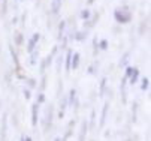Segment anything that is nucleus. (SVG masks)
<instances>
[{
    "mask_svg": "<svg viewBox=\"0 0 151 141\" xmlns=\"http://www.w3.org/2000/svg\"><path fill=\"white\" fill-rule=\"evenodd\" d=\"M54 141H60V138H55V140H54Z\"/></svg>",
    "mask_w": 151,
    "mask_h": 141,
    "instance_id": "e433bc0d",
    "label": "nucleus"
},
{
    "mask_svg": "<svg viewBox=\"0 0 151 141\" xmlns=\"http://www.w3.org/2000/svg\"><path fill=\"white\" fill-rule=\"evenodd\" d=\"M17 23H18V18L14 17V18H12V24H17Z\"/></svg>",
    "mask_w": 151,
    "mask_h": 141,
    "instance_id": "72a5a7b5",
    "label": "nucleus"
},
{
    "mask_svg": "<svg viewBox=\"0 0 151 141\" xmlns=\"http://www.w3.org/2000/svg\"><path fill=\"white\" fill-rule=\"evenodd\" d=\"M94 120H96V111H93V113H91V119H90V125H88V126H90V129H91V128L94 126Z\"/></svg>",
    "mask_w": 151,
    "mask_h": 141,
    "instance_id": "cd10ccee",
    "label": "nucleus"
},
{
    "mask_svg": "<svg viewBox=\"0 0 151 141\" xmlns=\"http://www.w3.org/2000/svg\"><path fill=\"white\" fill-rule=\"evenodd\" d=\"M61 3H63V0H52V2H51V12H52V15H58V12L61 9Z\"/></svg>",
    "mask_w": 151,
    "mask_h": 141,
    "instance_id": "423d86ee",
    "label": "nucleus"
},
{
    "mask_svg": "<svg viewBox=\"0 0 151 141\" xmlns=\"http://www.w3.org/2000/svg\"><path fill=\"white\" fill-rule=\"evenodd\" d=\"M63 116H64V111L60 110V113H58V119H63Z\"/></svg>",
    "mask_w": 151,
    "mask_h": 141,
    "instance_id": "473e14b6",
    "label": "nucleus"
},
{
    "mask_svg": "<svg viewBox=\"0 0 151 141\" xmlns=\"http://www.w3.org/2000/svg\"><path fill=\"white\" fill-rule=\"evenodd\" d=\"M63 60H64V56H63V54H60V56L57 57V71H58V72L61 71V65H63Z\"/></svg>",
    "mask_w": 151,
    "mask_h": 141,
    "instance_id": "b1692460",
    "label": "nucleus"
},
{
    "mask_svg": "<svg viewBox=\"0 0 151 141\" xmlns=\"http://www.w3.org/2000/svg\"><path fill=\"white\" fill-rule=\"evenodd\" d=\"M45 102V95H44V92H40L39 95H37V98H36V104H44Z\"/></svg>",
    "mask_w": 151,
    "mask_h": 141,
    "instance_id": "5701e85b",
    "label": "nucleus"
},
{
    "mask_svg": "<svg viewBox=\"0 0 151 141\" xmlns=\"http://www.w3.org/2000/svg\"><path fill=\"white\" fill-rule=\"evenodd\" d=\"M8 11V0H3V5H2V14H6Z\"/></svg>",
    "mask_w": 151,
    "mask_h": 141,
    "instance_id": "c756f323",
    "label": "nucleus"
},
{
    "mask_svg": "<svg viewBox=\"0 0 151 141\" xmlns=\"http://www.w3.org/2000/svg\"><path fill=\"white\" fill-rule=\"evenodd\" d=\"M97 47H99V50L106 51V50H108V47H109V42H108L106 39H102V41H99V42H97Z\"/></svg>",
    "mask_w": 151,
    "mask_h": 141,
    "instance_id": "6ab92c4d",
    "label": "nucleus"
},
{
    "mask_svg": "<svg viewBox=\"0 0 151 141\" xmlns=\"http://www.w3.org/2000/svg\"><path fill=\"white\" fill-rule=\"evenodd\" d=\"M108 108H109V102H105V105H103V108H102V116H100L99 128H103V126H105V122H106V116H108Z\"/></svg>",
    "mask_w": 151,
    "mask_h": 141,
    "instance_id": "7ed1b4c3",
    "label": "nucleus"
},
{
    "mask_svg": "<svg viewBox=\"0 0 151 141\" xmlns=\"http://www.w3.org/2000/svg\"><path fill=\"white\" fill-rule=\"evenodd\" d=\"M87 128H88V125H87V120H84L82 125H81V134H79L78 141H85V134H87Z\"/></svg>",
    "mask_w": 151,
    "mask_h": 141,
    "instance_id": "ddd939ff",
    "label": "nucleus"
},
{
    "mask_svg": "<svg viewBox=\"0 0 151 141\" xmlns=\"http://www.w3.org/2000/svg\"><path fill=\"white\" fill-rule=\"evenodd\" d=\"M114 18L118 24H127L132 20V12L129 11L127 6H121V8H117L114 11Z\"/></svg>",
    "mask_w": 151,
    "mask_h": 141,
    "instance_id": "f257e3e1",
    "label": "nucleus"
},
{
    "mask_svg": "<svg viewBox=\"0 0 151 141\" xmlns=\"http://www.w3.org/2000/svg\"><path fill=\"white\" fill-rule=\"evenodd\" d=\"M75 99H76V90H75V89H70V92H69V96H68V104L73 105Z\"/></svg>",
    "mask_w": 151,
    "mask_h": 141,
    "instance_id": "f3484780",
    "label": "nucleus"
},
{
    "mask_svg": "<svg viewBox=\"0 0 151 141\" xmlns=\"http://www.w3.org/2000/svg\"><path fill=\"white\" fill-rule=\"evenodd\" d=\"M23 41H24V38H23V35H21L19 32H15L14 33V42H15V45H23Z\"/></svg>",
    "mask_w": 151,
    "mask_h": 141,
    "instance_id": "2eb2a0df",
    "label": "nucleus"
},
{
    "mask_svg": "<svg viewBox=\"0 0 151 141\" xmlns=\"http://www.w3.org/2000/svg\"><path fill=\"white\" fill-rule=\"evenodd\" d=\"M51 122H52V107H48V110H47V119H45V129L47 131L50 129Z\"/></svg>",
    "mask_w": 151,
    "mask_h": 141,
    "instance_id": "9d476101",
    "label": "nucleus"
},
{
    "mask_svg": "<svg viewBox=\"0 0 151 141\" xmlns=\"http://www.w3.org/2000/svg\"><path fill=\"white\" fill-rule=\"evenodd\" d=\"M45 87H47V77H45V74H44V75H42V81H40V87H39V90H40V92H44Z\"/></svg>",
    "mask_w": 151,
    "mask_h": 141,
    "instance_id": "a878e982",
    "label": "nucleus"
},
{
    "mask_svg": "<svg viewBox=\"0 0 151 141\" xmlns=\"http://www.w3.org/2000/svg\"><path fill=\"white\" fill-rule=\"evenodd\" d=\"M87 35H88V30H75V33H73V39L75 41H84L85 38H87Z\"/></svg>",
    "mask_w": 151,
    "mask_h": 141,
    "instance_id": "0eeeda50",
    "label": "nucleus"
},
{
    "mask_svg": "<svg viewBox=\"0 0 151 141\" xmlns=\"http://www.w3.org/2000/svg\"><path fill=\"white\" fill-rule=\"evenodd\" d=\"M141 89H142V90H148V89H150V78H148V77H144V78H142Z\"/></svg>",
    "mask_w": 151,
    "mask_h": 141,
    "instance_id": "aec40b11",
    "label": "nucleus"
},
{
    "mask_svg": "<svg viewBox=\"0 0 151 141\" xmlns=\"http://www.w3.org/2000/svg\"><path fill=\"white\" fill-rule=\"evenodd\" d=\"M106 83H108V78L103 77L100 80V87H99V98H103L105 93H106Z\"/></svg>",
    "mask_w": 151,
    "mask_h": 141,
    "instance_id": "1a4fd4ad",
    "label": "nucleus"
},
{
    "mask_svg": "<svg viewBox=\"0 0 151 141\" xmlns=\"http://www.w3.org/2000/svg\"><path fill=\"white\" fill-rule=\"evenodd\" d=\"M37 57H39V50L36 48L35 51L30 53V65H36L37 63Z\"/></svg>",
    "mask_w": 151,
    "mask_h": 141,
    "instance_id": "dca6fc26",
    "label": "nucleus"
},
{
    "mask_svg": "<svg viewBox=\"0 0 151 141\" xmlns=\"http://www.w3.org/2000/svg\"><path fill=\"white\" fill-rule=\"evenodd\" d=\"M47 68H48L47 62H45V60H40V65H39V74H40V75H44V74H45V71H47Z\"/></svg>",
    "mask_w": 151,
    "mask_h": 141,
    "instance_id": "412c9836",
    "label": "nucleus"
},
{
    "mask_svg": "<svg viewBox=\"0 0 151 141\" xmlns=\"http://www.w3.org/2000/svg\"><path fill=\"white\" fill-rule=\"evenodd\" d=\"M79 62H81V54L79 53H72V60H70V69H78L79 66Z\"/></svg>",
    "mask_w": 151,
    "mask_h": 141,
    "instance_id": "20e7f679",
    "label": "nucleus"
},
{
    "mask_svg": "<svg viewBox=\"0 0 151 141\" xmlns=\"http://www.w3.org/2000/svg\"><path fill=\"white\" fill-rule=\"evenodd\" d=\"M132 108H133V122H136V111H138V102H133Z\"/></svg>",
    "mask_w": 151,
    "mask_h": 141,
    "instance_id": "c85d7f7f",
    "label": "nucleus"
},
{
    "mask_svg": "<svg viewBox=\"0 0 151 141\" xmlns=\"http://www.w3.org/2000/svg\"><path fill=\"white\" fill-rule=\"evenodd\" d=\"M97 42H99V41H97V38H94V39H93V54H94V56H97V51H99Z\"/></svg>",
    "mask_w": 151,
    "mask_h": 141,
    "instance_id": "bb28decb",
    "label": "nucleus"
},
{
    "mask_svg": "<svg viewBox=\"0 0 151 141\" xmlns=\"http://www.w3.org/2000/svg\"><path fill=\"white\" fill-rule=\"evenodd\" d=\"M24 141H33V140H32L30 137H24Z\"/></svg>",
    "mask_w": 151,
    "mask_h": 141,
    "instance_id": "c9c22d12",
    "label": "nucleus"
},
{
    "mask_svg": "<svg viewBox=\"0 0 151 141\" xmlns=\"http://www.w3.org/2000/svg\"><path fill=\"white\" fill-rule=\"evenodd\" d=\"M23 93H24V98H26V99H30V98H32V93H30V90H29V89H24V90H23Z\"/></svg>",
    "mask_w": 151,
    "mask_h": 141,
    "instance_id": "7c9ffc66",
    "label": "nucleus"
},
{
    "mask_svg": "<svg viewBox=\"0 0 151 141\" xmlns=\"http://www.w3.org/2000/svg\"><path fill=\"white\" fill-rule=\"evenodd\" d=\"M66 107H68V96H63L61 102H60V110L64 111V110H66Z\"/></svg>",
    "mask_w": 151,
    "mask_h": 141,
    "instance_id": "393cba45",
    "label": "nucleus"
},
{
    "mask_svg": "<svg viewBox=\"0 0 151 141\" xmlns=\"http://www.w3.org/2000/svg\"><path fill=\"white\" fill-rule=\"evenodd\" d=\"M88 74L90 75H94L96 74V66L93 65V66H88Z\"/></svg>",
    "mask_w": 151,
    "mask_h": 141,
    "instance_id": "2f4dec72",
    "label": "nucleus"
},
{
    "mask_svg": "<svg viewBox=\"0 0 151 141\" xmlns=\"http://www.w3.org/2000/svg\"><path fill=\"white\" fill-rule=\"evenodd\" d=\"M72 50H68L66 56H64V60H63V63H64V69H66V72L70 71V60H72Z\"/></svg>",
    "mask_w": 151,
    "mask_h": 141,
    "instance_id": "6e6552de",
    "label": "nucleus"
},
{
    "mask_svg": "<svg viewBox=\"0 0 151 141\" xmlns=\"http://www.w3.org/2000/svg\"><path fill=\"white\" fill-rule=\"evenodd\" d=\"M79 17L82 18V20H90L91 18V11L87 8V9H82L81 11V14H79Z\"/></svg>",
    "mask_w": 151,
    "mask_h": 141,
    "instance_id": "a211bd4d",
    "label": "nucleus"
},
{
    "mask_svg": "<svg viewBox=\"0 0 151 141\" xmlns=\"http://www.w3.org/2000/svg\"><path fill=\"white\" fill-rule=\"evenodd\" d=\"M129 59H130V53H124L123 56H121V59H120V62H118V66L120 68H126L127 66V63H129Z\"/></svg>",
    "mask_w": 151,
    "mask_h": 141,
    "instance_id": "9b49d317",
    "label": "nucleus"
},
{
    "mask_svg": "<svg viewBox=\"0 0 151 141\" xmlns=\"http://www.w3.org/2000/svg\"><path fill=\"white\" fill-rule=\"evenodd\" d=\"M64 30H66V21H60L58 23V36H57V39L58 41H61V38L64 36Z\"/></svg>",
    "mask_w": 151,
    "mask_h": 141,
    "instance_id": "4468645a",
    "label": "nucleus"
},
{
    "mask_svg": "<svg viewBox=\"0 0 151 141\" xmlns=\"http://www.w3.org/2000/svg\"><path fill=\"white\" fill-rule=\"evenodd\" d=\"M94 3V0H87V5H93Z\"/></svg>",
    "mask_w": 151,
    "mask_h": 141,
    "instance_id": "f704fd0d",
    "label": "nucleus"
},
{
    "mask_svg": "<svg viewBox=\"0 0 151 141\" xmlns=\"http://www.w3.org/2000/svg\"><path fill=\"white\" fill-rule=\"evenodd\" d=\"M138 80H139V69H138V68H133L132 75L129 77V81H130V84H132V86H135Z\"/></svg>",
    "mask_w": 151,
    "mask_h": 141,
    "instance_id": "f8f14e48",
    "label": "nucleus"
},
{
    "mask_svg": "<svg viewBox=\"0 0 151 141\" xmlns=\"http://www.w3.org/2000/svg\"><path fill=\"white\" fill-rule=\"evenodd\" d=\"M26 84L30 87V89H35L36 86H37V81L35 78H26Z\"/></svg>",
    "mask_w": 151,
    "mask_h": 141,
    "instance_id": "4be33fe9",
    "label": "nucleus"
},
{
    "mask_svg": "<svg viewBox=\"0 0 151 141\" xmlns=\"http://www.w3.org/2000/svg\"><path fill=\"white\" fill-rule=\"evenodd\" d=\"M37 111H39V104H33L32 105V125L33 126H36L37 125V120H39V117H37Z\"/></svg>",
    "mask_w": 151,
    "mask_h": 141,
    "instance_id": "39448f33",
    "label": "nucleus"
},
{
    "mask_svg": "<svg viewBox=\"0 0 151 141\" xmlns=\"http://www.w3.org/2000/svg\"><path fill=\"white\" fill-rule=\"evenodd\" d=\"M39 39H40V35H39V33H35V35H33V36L29 39V41H27V53H29V54L37 48Z\"/></svg>",
    "mask_w": 151,
    "mask_h": 141,
    "instance_id": "f03ea898",
    "label": "nucleus"
}]
</instances>
